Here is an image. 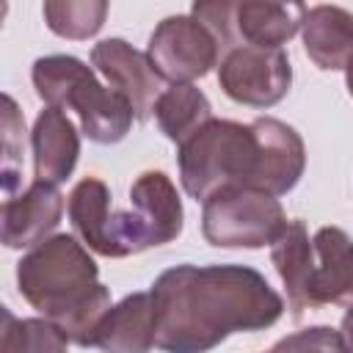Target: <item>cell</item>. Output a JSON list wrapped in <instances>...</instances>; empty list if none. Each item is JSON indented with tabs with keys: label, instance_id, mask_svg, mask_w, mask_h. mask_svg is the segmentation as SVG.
Here are the masks:
<instances>
[{
	"label": "cell",
	"instance_id": "1",
	"mask_svg": "<svg viewBox=\"0 0 353 353\" xmlns=\"http://www.w3.org/2000/svg\"><path fill=\"white\" fill-rule=\"evenodd\" d=\"M149 292L163 353H210L226 336L270 328L284 314L281 295L248 265H176Z\"/></svg>",
	"mask_w": 353,
	"mask_h": 353
},
{
	"label": "cell",
	"instance_id": "23",
	"mask_svg": "<svg viewBox=\"0 0 353 353\" xmlns=\"http://www.w3.org/2000/svg\"><path fill=\"white\" fill-rule=\"evenodd\" d=\"M339 334H342V339H345V350H347V353H353V306L345 312Z\"/></svg>",
	"mask_w": 353,
	"mask_h": 353
},
{
	"label": "cell",
	"instance_id": "22",
	"mask_svg": "<svg viewBox=\"0 0 353 353\" xmlns=\"http://www.w3.org/2000/svg\"><path fill=\"white\" fill-rule=\"evenodd\" d=\"M270 353H347V350L339 331L328 325H312L279 339Z\"/></svg>",
	"mask_w": 353,
	"mask_h": 353
},
{
	"label": "cell",
	"instance_id": "4",
	"mask_svg": "<svg viewBox=\"0 0 353 353\" xmlns=\"http://www.w3.org/2000/svg\"><path fill=\"white\" fill-rule=\"evenodd\" d=\"M259 138L251 124L210 119L179 146V179L196 201L226 188H254Z\"/></svg>",
	"mask_w": 353,
	"mask_h": 353
},
{
	"label": "cell",
	"instance_id": "10",
	"mask_svg": "<svg viewBox=\"0 0 353 353\" xmlns=\"http://www.w3.org/2000/svg\"><path fill=\"white\" fill-rule=\"evenodd\" d=\"M251 127L259 138V168H256L254 188L270 196L290 193L306 168L303 138L295 132V127L270 116L251 121Z\"/></svg>",
	"mask_w": 353,
	"mask_h": 353
},
{
	"label": "cell",
	"instance_id": "17",
	"mask_svg": "<svg viewBox=\"0 0 353 353\" xmlns=\"http://www.w3.org/2000/svg\"><path fill=\"white\" fill-rule=\"evenodd\" d=\"M314 268V303L353 306V240L339 226H323L312 237Z\"/></svg>",
	"mask_w": 353,
	"mask_h": 353
},
{
	"label": "cell",
	"instance_id": "24",
	"mask_svg": "<svg viewBox=\"0 0 353 353\" xmlns=\"http://www.w3.org/2000/svg\"><path fill=\"white\" fill-rule=\"evenodd\" d=\"M345 83H347V94L353 97V58H350L347 66H345Z\"/></svg>",
	"mask_w": 353,
	"mask_h": 353
},
{
	"label": "cell",
	"instance_id": "2",
	"mask_svg": "<svg viewBox=\"0 0 353 353\" xmlns=\"http://www.w3.org/2000/svg\"><path fill=\"white\" fill-rule=\"evenodd\" d=\"M99 268L72 234H52L17 265L19 295L55 323L69 342L91 347L108 317L110 290L97 279Z\"/></svg>",
	"mask_w": 353,
	"mask_h": 353
},
{
	"label": "cell",
	"instance_id": "19",
	"mask_svg": "<svg viewBox=\"0 0 353 353\" xmlns=\"http://www.w3.org/2000/svg\"><path fill=\"white\" fill-rule=\"evenodd\" d=\"M154 119L168 141L182 146L188 138H193L210 119H212V105L204 97L201 88L193 83L171 85L160 94L154 105Z\"/></svg>",
	"mask_w": 353,
	"mask_h": 353
},
{
	"label": "cell",
	"instance_id": "6",
	"mask_svg": "<svg viewBox=\"0 0 353 353\" xmlns=\"http://www.w3.org/2000/svg\"><path fill=\"white\" fill-rule=\"evenodd\" d=\"M182 201L163 171H143L130 188V210H113V240L121 256L165 245L182 232Z\"/></svg>",
	"mask_w": 353,
	"mask_h": 353
},
{
	"label": "cell",
	"instance_id": "13",
	"mask_svg": "<svg viewBox=\"0 0 353 353\" xmlns=\"http://www.w3.org/2000/svg\"><path fill=\"white\" fill-rule=\"evenodd\" d=\"M33 171L39 182L61 185L77 165L80 138L61 108H44L33 124Z\"/></svg>",
	"mask_w": 353,
	"mask_h": 353
},
{
	"label": "cell",
	"instance_id": "18",
	"mask_svg": "<svg viewBox=\"0 0 353 353\" xmlns=\"http://www.w3.org/2000/svg\"><path fill=\"white\" fill-rule=\"evenodd\" d=\"M306 6L301 3H234V33L237 44L281 50L303 19Z\"/></svg>",
	"mask_w": 353,
	"mask_h": 353
},
{
	"label": "cell",
	"instance_id": "16",
	"mask_svg": "<svg viewBox=\"0 0 353 353\" xmlns=\"http://www.w3.org/2000/svg\"><path fill=\"white\" fill-rule=\"evenodd\" d=\"M69 221L74 234L83 240L85 248L97 251L99 256L119 259V245L113 240V210H110V190L99 176L80 179L69 193Z\"/></svg>",
	"mask_w": 353,
	"mask_h": 353
},
{
	"label": "cell",
	"instance_id": "21",
	"mask_svg": "<svg viewBox=\"0 0 353 353\" xmlns=\"http://www.w3.org/2000/svg\"><path fill=\"white\" fill-rule=\"evenodd\" d=\"M47 28L63 39H88L99 33L108 3L102 0H47L44 3Z\"/></svg>",
	"mask_w": 353,
	"mask_h": 353
},
{
	"label": "cell",
	"instance_id": "3",
	"mask_svg": "<svg viewBox=\"0 0 353 353\" xmlns=\"http://www.w3.org/2000/svg\"><path fill=\"white\" fill-rule=\"evenodd\" d=\"M33 85L36 94L47 102V108H69L80 116L83 132L94 143H119L132 127L130 102L105 88L91 66H85L74 55H44L33 63Z\"/></svg>",
	"mask_w": 353,
	"mask_h": 353
},
{
	"label": "cell",
	"instance_id": "11",
	"mask_svg": "<svg viewBox=\"0 0 353 353\" xmlns=\"http://www.w3.org/2000/svg\"><path fill=\"white\" fill-rule=\"evenodd\" d=\"M63 196L55 185L33 179V185L0 210V240L8 248H36L61 223Z\"/></svg>",
	"mask_w": 353,
	"mask_h": 353
},
{
	"label": "cell",
	"instance_id": "20",
	"mask_svg": "<svg viewBox=\"0 0 353 353\" xmlns=\"http://www.w3.org/2000/svg\"><path fill=\"white\" fill-rule=\"evenodd\" d=\"M66 334L47 317H14L3 309L0 353H66Z\"/></svg>",
	"mask_w": 353,
	"mask_h": 353
},
{
	"label": "cell",
	"instance_id": "8",
	"mask_svg": "<svg viewBox=\"0 0 353 353\" xmlns=\"http://www.w3.org/2000/svg\"><path fill=\"white\" fill-rule=\"evenodd\" d=\"M223 94L248 108H270L281 102L292 85V66L284 50L234 47L218 66Z\"/></svg>",
	"mask_w": 353,
	"mask_h": 353
},
{
	"label": "cell",
	"instance_id": "9",
	"mask_svg": "<svg viewBox=\"0 0 353 353\" xmlns=\"http://www.w3.org/2000/svg\"><path fill=\"white\" fill-rule=\"evenodd\" d=\"M91 63L99 74H105L110 88L130 102L135 119L143 121L154 113V105L163 94V77L154 72L146 52H138L124 39H105L94 44Z\"/></svg>",
	"mask_w": 353,
	"mask_h": 353
},
{
	"label": "cell",
	"instance_id": "5",
	"mask_svg": "<svg viewBox=\"0 0 353 353\" xmlns=\"http://www.w3.org/2000/svg\"><path fill=\"white\" fill-rule=\"evenodd\" d=\"M287 215L276 196L256 188L212 193L201 210V234L215 248H262L284 232Z\"/></svg>",
	"mask_w": 353,
	"mask_h": 353
},
{
	"label": "cell",
	"instance_id": "14",
	"mask_svg": "<svg viewBox=\"0 0 353 353\" xmlns=\"http://www.w3.org/2000/svg\"><path fill=\"white\" fill-rule=\"evenodd\" d=\"M303 50L317 69L336 72L353 58V14L339 6H312L301 19Z\"/></svg>",
	"mask_w": 353,
	"mask_h": 353
},
{
	"label": "cell",
	"instance_id": "15",
	"mask_svg": "<svg viewBox=\"0 0 353 353\" xmlns=\"http://www.w3.org/2000/svg\"><path fill=\"white\" fill-rule=\"evenodd\" d=\"M94 347L102 353H149L154 347L152 292H132L119 301L102 320Z\"/></svg>",
	"mask_w": 353,
	"mask_h": 353
},
{
	"label": "cell",
	"instance_id": "7",
	"mask_svg": "<svg viewBox=\"0 0 353 353\" xmlns=\"http://www.w3.org/2000/svg\"><path fill=\"white\" fill-rule=\"evenodd\" d=\"M146 55L154 72L163 80H171L174 85L193 83L204 77L218 63V58L223 61L215 36L196 17L188 14L165 17L152 30Z\"/></svg>",
	"mask_w": 353,
	"mask_h": 353
},
{
	"label": "cell",
	"instance_id": "12",
	"mask_svg": "<svg viewBox=\"0 0 353 353\" xmlns=\"http://www.w3.org/2000/svg\"><path fill=\"white\" fill-rule=\"evenodd\" d=\"M270 259L276 273L281 276L287 287V303L292 309V317L301 320L306 312L317 309L314 303V245L309 240V232L303 221H287L284 232L270 245Z\"/></svg>",
	"mask_w": 353,
	"mask_h": 353
}]
</instances>
